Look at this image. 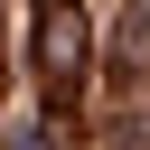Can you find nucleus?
<instances>
[{"label": "nucleus", "mask_w": 150, "mask_h": 150, "mask_svg": "<svg viewBox=\"0 0 150 150\" xmlns=\"http://www.w3.org/2000/svg\"><path fill=\"white\" fill-rule=\"evenodd\" d=\"M9 150H66L56 122H9Z\"/></svg>", "instance_id": "f03ea898"}, {"label": "nucleus", "mask_w": 150, "mask_h": 150, "mask_svg": "<svg viewBox=\"0 0 150 150\" xmlns=\"http://www.w3.org/2000/svg\"><path fill=\"white\" fill-rule=\"evenodd\" d=\"M84 66H94V19H84V0H38V9H28V75L66 103V94L84 84Z\"/></svg>", "instance_id": "f257e3e1"}]
</instances>
